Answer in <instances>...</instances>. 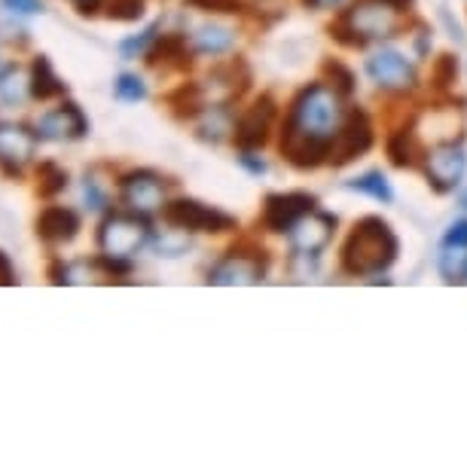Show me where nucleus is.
<instances>
[{
  "label": "nucleus",
  "instance_id": "bb28decb",
  "mask_svg": "<svg viewBox=\"0 0 467 467\" xmlns=\"http://www.w3.org/2000/svg\"><path fill=\"white\" fill-rule=\"evenodd\" d=\"M160 31H162V22H153L147 25L144 31L131 34V37H126L119 43V56L131 61V58H147V52L153 49V43L160 40Z\"/></svg>",
  "mask_w": 467,
  "mask_h": 467
},
{
  "label": "nucleus",
  "instance_id": "f8f14e48",
  "mask_svg": "<svg viewBox=\"0 0 467 467\" xmlns=\"http://www.w3.org/2000/svg\"><path fill=\"white\" fill-rule=\"evenodd\" d=\"M278 119V104L269 92H263L260 99H254L251 108H244L235 119L233 140L239 150H263L269 144L272 129Z\"/></svg>",
  "mask_w": 467,
  "mask_h": 467
},
{
  "label": "nucleus",
  "instance_id": "b1692460",
  "mask_svg": "<svg viewBox=\"0 0 467 467\" xmlns=\"http://www.w3.org/2000/svg\"><path fill=\"white\" fill-rule=\"evenodd\" d=\"M346 190L351 192H360V196L373 199V202H382V205H391L394 202V190H391V181L385 178L382 169H369L358 178L346 181Z\"/></svg>",
  "mask_w": 467,
  "mask_h": 467
},
{
  "label": "nucleus",
  "instance_id": "6e6552de",
  "mask_svg": "<svg viewBox=\"0 0 467 467\" xmlns=\"http://www.w3.org/2000/svg\"><path fill=\"white\" fill-rule=\"evenodd\" d=\"M169 187L171 181L153 169H131L117 183L119 202L126 205V211H135L140 217L162 214L165 202H169Z\"/></svg>",
  "mask_w": 467,
  "mask_h": 467
},
{
  "label": "nucleus",
  "instance_id": "0eeeda50",
  "mask_svg": "<svg viewBox=\"0 0 467 467\" xmlns=\"http://www.w3.org/2000/svg\"><path fill=\"white\" fill-rule=\"evenodd\" d=\"M165 226L183 229V233H202V235H223L239 229V220L214 205H205L199 199H171L162 208Z\"/></svg>",
  "mask_w": 467,
  "mask_h": 467
},
{
  "label": "nucleus",
  "instance_id": "2eb2a0df",
  "mask_svg": "<svg viewBox=\"0 0 467 467\" xmlns=\"http://www.w3.org/2000/svg\"><path fill=\"white\" fill-rule=\"evenodd\" d=\"M337 226H339L337 214H327V211L315 208L312 214H306L287 233L290 251H294V254H312V257H321V254L327 251V244L333 242V235H337Z\"/></svg>",
  "mask_w": 467,
  "mask_h": 467
},
{
  "label": "nucleus",
  "instance_id": "f704fd0d",
  "mask_svg": "<svg viewBox=\"0 0 467 467\" xmlns=\"http://www.w3.org/2000/svg\"><path fill=\"white\" fill-rule=\"evenodd\" d=\"M239 165L251 174V178H260V174L269 171V165L260 156V150H239Z\"/></svg>",
  "mask_w": 467,
  "mask_h": 467
},
{
  "label": "nucleus",
  "instance_id": "2f4dec72",
  "mask_svg": "<svg viewBox=\"0 0 467 467\" xmlns=\"http://www.w3.org/2000/svg\"><path fill=\"white\" fill-rule=\"evenodd\" d=\"M104 16L110 22H138L144 19V0H108L104 4Z\"/></svg>",
  "mask_w": 467,
  "mask_h": 467
},
{
  "label": "nucleus",
  "instance_id": "37998d69",
  "mask_svg": "<svg viewBox=\"0 0 467 467\" xmlns=\"http://www.w3.org/2000/svg\"><path fill=\"white\" fill-rule=\"evenodd\" d=\"M462 208L467 211V192H464V196H462Z\"/></svg>",
  "mask_w": 467,
  "mask_h": 467
},
{
  "label": "nucleus",
  "instance_id": "a19ab883",
  "mask_svg": "<svg viewBox=\"0 0 467 467\" xmlns=\"http://www.w3.org/2000/svg\"><path fill=\"white\" fill-rule=\"evenodd\" d=\"M412 47H416V56L419 58H431V49H434V40H431L428 28H419L412 34Z\"/></svg>",
  "mask_w": 467,
  "mask_h": 467
},
{
  "label": "nucleus",
  "instance_id": "c9c22d12",
  "mask_svg": "<svg viewBox=\"0 0 467 467\" xmlns=\"http://www.w3.org/2000/svg\"><path fill=\"white\" fill-rule=\"evenodd\" d=\"M4 10H10L16 16H37L43 13V0H0Z\"/></svg>",
  "mask_w": 467,
  "mask_h": 467
},
{
  "label": "nucleus",
  "instance_id": "9d476101",
  "mask_svg": "<svg viewBox=\"0 0 467 467\" xmlns=\"http://www.w3.org/2000/svg\"><path fill=\"white\" fill-rule=\"evenodd\" d=\"M318 208V199L312 192H303V190H290V192H269L263 199V211H260V226L266 233H275V235H287L299 220L306 214Z\"/></svg>",
  "mask_w": 467,
  "mask_h": 467
},
{
  "label": "nucleus",
  "instance_id": "e433bc0d",
  "mask_svg": "<svg viewBox=\"0 0 467 467\" xmlns=\"http://www.w3.org/2000/svg\"><path fill=\"white\" fill-rule=\"evenodd\" d=\"M440 244H467V217H458L446 226L443 242Z\"/></svg>",
  "mask_w": 467,
  "mask_h": 467
},
{
  "label": "nucleus",
  "instance_id": "4c0bfd02",
  "mask_svg": "<svg viewBox=\"0 0 467 467\" xmlns=\"http://www.w3.org/2000/svg\"><path fill=\"white\" fill-rule=\"evenodd\" d=\"M299 4L312 13H339L342 6L351 4V0H299Z\"/></svg>",
  "mask_w": 467,
  "mask_h": 467
},
{
  "label": "nucleus",
  "instance_id": "f3484780",
  "mask_svg": "<svg viewBox=\"0 0 467 467\" xmlns=\"http://www.w3.org/2000/svg\"><path fill=\"white\" fill-rule=\"evenodd\" d=\"M192 56L196 52H192L187 34H160V40L147 52V65L162 70H187L192 65Z\"/></svg>",
  "mask_w": 467,
  "mask_h": 467
},
{
  "label": "nucleus",
  "instance_id": "a878e982",
  "mask_svg": "<svg viewBox=\"0 0 467 467\" xmlns=\"http://www.w3.org/2000/svg\"><path fill=\"white\" fill-rule=\"evenodd\" d=\"M67 190V171L58 162H40L37 165V196L40 199H56L58 192Z\"/></svg>",
  "mask_w": 467,
  "mask_h": 467
},
{
  "label": "nucleus",
  "instance_id": "5701e85b",
  "mask_svg": "<svg viewBox=\"0 0 467 467\" xmlns=\"http://www.w3.org/2000/svg\"><path fill=\"white\" fill-rule=\"evenodd\" d=\"M437 272L446 285H467V244H440Z\"/></svg>",
  "mask_w": 467,
  "mask_h": 467
},
{
  "label": "nucleus",
  "instance_id": "58836bf2",
  "mask_svg": "<svg viewBox=\"0 0 467 467\" xmlns=\"http://www.w3.org/2000/svg\"><path fill=\"white\" fill-rule=\"evenodd\" d=\"M49 281L52 285H70V281H74V275H70V266L65 260H52L49 263Z\"/></svg>",
  "mask_w": 467,
  "mask_h": 467
},
{
  "label": "nucleus",
  "instance_id": "412c9836",
  "mask_svg": "<svg viewBox=\"0 0 467 467\" xmlns=\"http://www.w3.org/2000/svg\"><path fill=\"white\" fill-rule=\"evenodd\" d=\"M385 153H388V162L394 169H419L421 165V144H419V135L412 126H400L394 129L391 135L385 138Z\"/></svg>",
  "mask_w": 467,
  "mask_h": 467
},
{
  "label": "nucleus",
  "instance_id": "72a5a7b5",
  "mask_svg": "<svg viewBox=\"0 0 467 467\" xmlns=\"http://www.w3.org/2000/svg\"><path fill=\"white\" fill-rule=\"evenodd\" d=\"M83 199H86V208L89 211H108L110 208L108 190H104L101 181L92 178V174H86V181H83Z\"/></svg>",
  "mask_w": 467,
  "mask_h": 467
},
{
  "label": "nucleus",
  "instance_id": "39448f33",
  "mask_svg": "<svg viewBox=\"0 0 467 467\" xmlns=\"http://www.w3.org/2000/svg\"><path fill=\"white\" fill-rule=\"evenodd\" d=\"M147 242H153L150 217H140L135 211H110L99 223V233H95V244H99L101 254L126 260L135 257Z\"/></svg>",
  "mask_w": 467,
  "mask_h": 467
},
{
  "label": "nucleus",
  "instance_id": "7ed1b4c3",
  "mask_svg": "<svg viewBox=\"0 0 467 467\" xmlns=\"http://www.w3.org/2000/svg\"><path fill=\"white\" fill-rule=\"evenodd\" d=\"M407 31L403 13L388 6L385 0H351L337 13L330 25V37L346 49H367L373 43H388Z\"/></svg>",
  "mask_w": 467,
  "mask_h": 467
},
{
  "label": "nucleus",
  "instance_id": "423d86ee",
  "mask_svg": "<svg viewBox=\"0 0 467 467\" xmlns=\"http://www.w3.org/2000/svg\"><path fill=\"white\" fill-rule=\"evenodd\" d=\"M269 275V251L257 242L233 244L214 266L208 269V285H260Z\"/></svg>",
  "mask_w": 467,
  "mask_h": 467
},
{
  "label": "nucleus",
  "instance_id": "ddd939ff",
  "mask_svg": "<svg viewBox=\"0 0 467 467\" xmlns=\"http://www.w3.org/2000/svg\"><path fill=\"white\" fill-rule=\"evenodd\" d=\"M40 140H52V144H70V140H80L89 135V119L80 110L77 101H61L58 108L43 113L34 126Z\"/></svg>",
  "mask_w": 467,
  "mask_h": 467
},
{
  "label": "nucleus",
  "instance_id": "f257e3e1",
  "mask_svg": "<svg viewBox=\"0 0 467 467\" xmlns=\"http://www.w3.org/2000/svg\"><path fill=\"white\" fill-rule=\"evenodd\" d=\"M346 99L330 83H308L287 104L285 122H281L278 150L287 165L296 171H318L330 165L333 138L346 119Z\"/></svg>",
  "mask_w": 467,
  "mask_h": 467
},
{
  "label": "nucleus",
  "instance_id": "4be33fe9",
  "mask_svg": "<svg viewBox=\"0 0 467 467\" xmlns=\"http://www.w3.org/2000/svg\"><path fill=\"white\" fill-rule=\"evenodd\" d=\"M31 99L34 101H49L67 92V86L58 80L56 67H52L49 56H37L31 61Z\"/></svg>",
  "mask_w": 467,
  "mask_h": 467
},
{
  "label": "nucleus",
  "instance_id": "6ab92c4d",
  "mask_svg": "<svg viewBox=\"0 0 467 467\" xmlns=\"http://www.w3.org/2000/svg\"><path fill=\"white\" fill-rule=\"evenodd\" d=\"M165 104H169L171 117L178 122H192L208 110L211 99L205 83H181L178 89L165 95Z\"/></svg>",
  "mask_w": 467,
  "mask_h": 467
},
{
  "label": "nucleus",
  "instance_id": "a211bd4d",
  "mask_svg": "<svg viewBox=\"0 0 467 467\" xmlns=\"http://www.w3.org/2000/svg\"><path fill=\"white\" fill-rule=\"evenodd\" d=\"M235 119H239V117H235V110H233V101L208 104V110L199 117L196 138L205 140V144H223L226 138H233Z\"/></svg>",
  "mask_w": 467,
  "mask_h": 467
},
{
  "label": "nucleus",
  "instance_id": "1a4fd4ad",
  "mask_svg": "<svg viewBox=\"0 0 467 467\" xmlns=\"http://www.w3.org/2000/svg\"><path fill=\"white\" fill-rule=\"evenodd\" d=\"M421 171H425L428 187L446 196L462 187L467 174V150L462 140H437L421 156Z\"/></svg>",
  "mask_w": 467,
  "mask_h": 467
},
{
  "label": "nucleus",
  "instance_id": "c85d7f7f",
  "mask_svg": "<svg viewBox=\"0 0 467 467\" xmlns=\"http://www.w3.org/2000/svg\"><path fill=\"white\" fill-rule=\"evenodd\" d=\"M455 83H458V58L455 56L446 52V56L431 61V86H434L440 95L452 92Z\"/></svg>",
  "mask_w": 467,
  "mask_h": 467
},
{
  "label": "nucleus",
  "instance_id": "473e14b6",
  "mask_svg": "<svg viewBox=\"0 0 467 467\" xmlns=\"http://www.w3.org/2000/svg\"><path fill=\"white\" fill-rule=\"evenodd\" d=\"M156 251H160V257H178V254H183L187 251V233L183 229H174V226H169L165 229L162 235H156Z\"/></svg>",
  "mask_w": 467,
  "mask_h": 467
},
{
  "label": "nucleus",
  "instance_id": "20e7f679",
  "mask_svg": "<svg viewBox=\"0 0 467 467\" xmlns=\"http://www.w3.org/2000/svg\"><path fill=\"white\" fill-rule=\"evenodd\" d=\"M367 80L385 95H412L421 86L419 65L398 47H379L364 58Z\"/></svg>",
  "mask_w": 467,
  "mask_h": 467
},
{
  "label": "nucleus",
  "instance_id": "9b49d317",
  "mask_svg": "<svg viewBox=\"0 0 467 467\" xmlns=\"http://www.w3.org/2000/svg\"><path fill=\"white\" fill-rule=\"evenodd\" d=\"M376 140V131H373V119L367 117L364 108H348L346 119L333 138V147H330V165L333 169H342V165L360 160L364 153H369Z\"/></svg>",
  "mask_w": 467,
  "mask_h": 467
},
{
  "label": "nucleus",
  "instance_id": "dca6fc26",
  "mask_svg": "<svg viewBox=\"0 0 467 467\" xmlns=\"http://www.w3.org/2000/svg\"><path fill=\"white\" fill-rule=\"evenodd\" d=\"M37 239L49 248H65L80 235V214L65 205H47L37 217Z\"/></svg>",
  "mask_w": 467,
  "mask_h": 467
},
{
  "label": "nucleus",
  "instance_id": "393cba45",
  "mask_svg": "<svg viewBox=\"0 0 467 467\" xmlns=\"http://www.w3.org/2000/svg\"><path fill=\"white\" fill-rule=\"evenodd\" d=\"M25 92H31V77H25L19 61H13V65H6L0 70V101L22 104Z\"/></svg>",
  "mask_w": 467,
  "mask_h": 467
},
{
  "label": "nucleus",
  "instance_id": "c756f323",
  "mask_svg": "<svg viewBox=\"0 0 467 467\" xmlns=\"http://www.w3.org/2000/svg\"><path fill=\"white\" fill-rule=\"evenodd\" d=\"M187 6L214 16H242L257 6V0H187Z\"/></svg>",
  "mask_w": 467,
  "mask_h": 467
},
{
  "label": "nucleus",
  "instance_id": "7c9ffc66",
  "mask_svg": "<svg viewBox=\"0 0 467 467\" xmlns=\"http://www.w3.org/2000/svg\"><path fill=\"white\" fill-rule=\"evenodd\" d=\"M113 99L122 104H138L147 99V83L138 74H119L113 83Z\"/></svg>",
  "mask_w": 467,
  "mask_h": 467
},
{
  "label": "nucleus",
  "instance_id": "ea45409f",
  "mask_svg": "<svg viewBox=\"0 0 467 467\" xmlns=\"http://www.w3.org/2000/svg\"><path fill=\"white\" fill-rule=\"evenodd\" d=\"M16 281H19V278H16V266H13L10 254L0 251V287H13Z\"/></svg>",
  "mask_w": 467,
  "mask_h": 467
},
{
  "label": "nucleus",
  "instance_id": "f03ea898",
  "mask_svg": "<svg viewBox=\"0 0 467 467\" xmlns=\"http://www.w3.org/2000/svg\"><path fill=\"white\" fill-rule=\"evenodd\" d=\"M400 239L388 220L369 214L360 217L339 248V269L348 278H376L398 263Z\"/></svg>",
  "mask_w": 467,
  "mask_h": 467
},
{
  "label": "nucleus",
  "instance_id": "cd10ccee",
  "mask_svg": "<svg viewBox=\"0 0 467 467\" xmlns=\"http://www.w3.org/2000/svg\"><path fill=\"white\" fill-rule=\"evenodd\" d=\"M324 83H330L333 89L342 95V99H351L355 89H358L355 70H351L348 65H342L339 58H327V61H324Z\"/></svg>",
  "mask_w": 467,
  "mask_h": 467
},
{
  "label": "nucleus",
  "instance_id": "aec40b11",
  "mask_svg": "<svg viewBox=\"0 0 467 467\" xmlns=\"http://www.w3.org/2000/svg\"><path fill=\"white\" fill-rule=\"evenodd\" d=\"M235 28H229V25H217V22H205L199 25L196 31H192V52L196 56H205V58H220V56H229V52L235 49Z\"/></svg>",
  "mask_w": 467,
  "mask_h": 467
},
{
  "label": "nucleus",
  "instance_id": "79ce46f5",
  "mask_svg": "<svg viewBox=\"0 0 467 467\" xmlns=\"http://www.w3.org/2000/svg\"><path fill=\"white\" fill-rule=\"evenodd\" d=\"M385 4H388V6H394V10H398V13L407 16V13H412V6H416V0H385Z\"/></svg>",
  "mask_w": 467,
  "mask_h": 467
},
{
  "label": "nucleus",
  "instance_id": "4468645a",
  "mask_svg": "<svg viewBox=\"0 0 467 467\" xmlns=\"http://www.w3.org/2000/svg\"><path fill=\"white\" fill-rule=\"evenodd\" d=\"M37 131L19 122H0V171L19 181L22 169L34 160L37 153Z\"/></svg>",
  "mask_w": 467,
  "mask_h": 467
}]
</instances>
